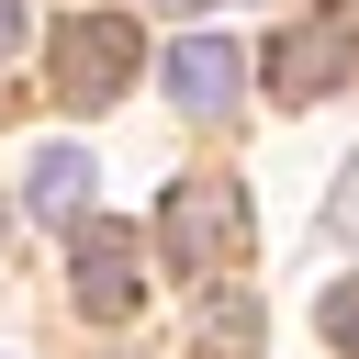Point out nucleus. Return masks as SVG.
Returning <instances> with one entry per match:
<instances>
[{
    "instance_id": "nucleus-1",
    "label": "nucleus",
    "mask_w": 359,
    "mask_h": 359,
    "mask_svg": "<svg viewBox=\"0 0 359 359\" xmlns=\"http://www.w3.org/2000/svg\"><path fill=\"white\" fill-rule=\"evenodd\" d=\"M247 236H258V213H247L236 180H213V168L168 180V202H157V247H168L180 280H224V269H247Z\"/></svg>"
},
{
    "instance_id": "nucleus-2",
    "label": "nucleus",
    "mask_w": 359,
    "mask_h": 359,
    "mask_svg": "<svg viewBox=\"0 0 359 359\" xmlns=\"http://www.w3.org/2000/svg\"><path fill=\"white\" fill-rule=\"evenodd\" d=\"M67 280H79V314H90V325H123V314L146 303V236L112 224V213H90V224L67 236Z\"/></svg>"
},
{
    "instance_id": "nucleus-3",
    "label": "nucleus",
    "mask_w": 359,
    "mask_h": 359,
    "mask_svg": "<svg viewBox=\"0 0 359 359\" xmlns=\"http://www.w3.org/2000/svg\"><path fill=\"white\" fill-rule=\"evenodd\" d=\"M146 67V34L123 22V11H79V22H56V101H112L123 79Z\"/></svg>"
},
{
    "instance_id": "nucleus-4",
    "label": "nucleus",
    "mask_w": 359,
    "mask_h": 359,
    "mask_svg": "<svg viewBox=\"0 0 359 359\" xmlns=\"http://www.w3.org/2000/svg\"><path fill=\"white\" fill-rule=\"evenodd\" d=\"M348 67H359V11H314V22H292L269 45V90L280 101H325V90H348Z\"/></svg>"
},
{
    "instance_id": "nucleus-5",
    "label": "nucleus",
    "mask_w": 359,
    "mask_h": 359,
    "mask_svg": "<svg viewBox=\"0 0 359 359\" xmlns=\"http://www.w3.org/2000/svg\"><path fill=\"white\" fill-rule=\"evenodd\" d=\"M236 90H247V56H236L224 34H180V45H168V101H180V112L224 123V112H236Z\"/></svg>"
},
{
    "instance_id": "nucleus-6",
    "label": "nucleus",
    "mask_w": 359,
    "mask_h": 359,
    "mask_svg": "<svg viewBox=\"0 0 359 359\" xmlns=\"http://www.w3.org/2000/svg\"><path fill=\"white\" fill-rule=\"evenodd\" d=\"M90 180H101V168H90L79 146H34V168H22V202H34L45 224H79V202H90Z\"/></svg>"
},
{
    "instance_id": "nucleus-7",
    "label": "nucleus",
    "mask_w": 359,
    "mask_h": 359,
    "mask_svg": "<svg viewBox=\"0 0 359 359\" xmlns=\"http://www.w3.org/2000/svg\"><path fill=\"white\" fill-rule=\"evenodd\" d=\"M202 348H213V359H258V303L213 292V303H202Z\"/></svg>"
},
{
    "instance_id": "nucleus-8",
    "label": "nucleus",
    "mask_w": 359,
    "mask_h": 359,
    "mask_svg": "<svg viewBox=\"0 0 359 359\" xmlns=\"http://www.w3.org/2000/svg\"><path fill=\"white\" fill-rule=\"evenodd\" d=\"M325 337L359 359V280H337V292H325Z\"/></svg>"
},
{
    "instance_id": "nucleus-9",
    "label": "nucleus",
    "mask_w": 359,
    "mask_h": 359,
    "mask_svg": "<svg viewBox=\"0 0 359 359\" xmlns=\"http://www.w3.org/2000/svg\"><path fill=\"white\" fill-rule=\"evenodd\" d=\"M34 45V0H0V56H22Z\"/></svg>"
},
{
    "instance_id": "nucleus-10",
    "label": "nucleus",
    "mask_w": 359,
    "mask_h": 359,
    "mask_svg": "<svg viewBox=\"0 0 359 359\" xmlns=\"http://www.w3.org/2000/svg\"><path fill=\"white\" fill-rule=\"evenodd\" d=\"M0 236H11V202H0Z\"/></svg>"
}]
</instances>
